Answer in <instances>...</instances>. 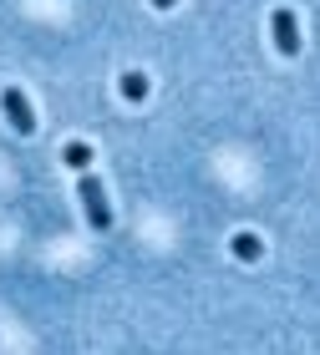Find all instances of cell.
Returning <instances> with one entry per match:
<instances>
[{
	"label": "cell",
	"instance_id": "obj_1",
	"mask_svg": "<svg viewBox=\"0 0 320 355\" xmlns=\"http://www.w3.org/2000/svg\"><path fill=\"white\" fill-rule=\"evenodd\" d=\"M76 198H82V208H87V223H92L97 234H107V229H112V208H107V188H102V178L92 173V168H82Z\"/></svg>",
	"mask_w": 320,
	"mask_h": 355
},
{
	"label": "cell",
	"instance_id": "obj_2",
	"mask_svg": "<svg viewBox=\"0 0 320 355\" xmlns=\"http://www.w3.org/2000/svg\"><path fill=\"white\" fill-rule=\"evenodd\" d=\"M0 107H6V117H10V127H15L21 137L36 132V112H31V96H26L21 87H6V92H0Z\"/></svg>",
	"mask_w": 320,
	"mask_h": 355
},
{
	"label": "cell",
	"instance_id": "obj_3",
	"mask_svg": "<svg viewBox=\"0 0 320 355\" xmlns=\"http://www.w3.org/2000/svg\"><path fill=\"white\" fill-rule=\"evenodd\" d=\"M269 31H275V46L285 56H295L300 51V21H295V10L290 6H280L275 15H269Z\"/></svg>",
	"mask_w": 320,
	"mask_h": 355
},
{
	"label": "cell",
	"instance_id": "obj_4",
	"mask_svg": "<svg viewBox=\"0 0 320 355\" xmlns=\"http://www.w3.org/2000/svg\"><path fill=\"white\" fill-rule=\"evenodd\" d=\"M229 254H234L239 264H254V259L264 254V239H260V234H249V229H239V234L229 239Z\"/></svg>",
	"mask_w": 320,
	"mask_h": 355
},
{
	"label": "cell",
	"instance_id": "obj_5",
	"mask_svg": "<svg viewBox=\"0 0 320 355\" xmlns=\"http://www.w3.org/2000/svg\"><path fill=\"white\" fill-rule=\"evenodd\" d=\"M122 96L127 102H148V71H122Z\"/></svg>",
	"mask_w": 320,
	"mask_h": 355
},
{
	"label": "cell",
	"instance_id": "obj_6",
	"mask_svg": "<svg viewBox=\"0 0 320 355\" xmlns=\"http://www.w3.org/2000/svg\"><path fill=\"white\" fill-rule=\"evenodd\" d=\"M61 163H67V168H76V173H82V168H92V148H87V142H82V137H71V142H67V148H61Z\"/></svg>",
	"mask_w": 320,
	"mask_h": 355
},
{
	"label": "cell",
	"instance_id": "obj_7",
	"mask_svg": "<svg viewBox=\"0 0 320 355\" xmlns=\"http://www.w3.org/2000/svg\"><path fill=\"white\" fill-rule=\"evenodd\" d=\"M173 6H178V0H153V10H173Z\"/></svg>",
	"mask_w": 320,
	"mask_h": 355
}]
</instances>
